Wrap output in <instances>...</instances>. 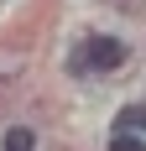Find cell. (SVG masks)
I'll return each mask as SVG.
<instances>
[{"label": "cell", "mask_w": 146, "mask_h": 151, "mask_svg": "<svg viewBox=\"0 0 146 151\" xmlns=\"http://www.w3.org/2000/svg\"><path fill=\"white\" fill-rule=\"evenodd\" d=\"M78 58H84V68H120V63H125V42H115V37H94Z\"/></svg>", "instance_id": "obj_1"}, {"label": "cell", "mask_w": 146, "mask_h": 151, "mask_svg": "<svg viewBox=\"0 0 146 151\" xmlns=\"http://www.w3.org/2000/svg\"><path fill=\"white\" fill-rule=\"evenodd\" d=\"M5 151H37V136L26 125H16V130H5Z\"/></svg>", "instance_id": "obj_2"}, {"label": "cell", "mask_w": 146, "mask_h": 151, "mask_svg": "<svg viewBox=\"0 0 146 151\" xmlns=\"http://www.w3.org/2000/svg\"><path fill=\"white\" fill-rule=\"evenodd\" d=\"M120 130H146V104H131V109H120Z\"/></svg>", "instance_id": "obj_3"}, {"label": "cell", "mask_w": 146, "mask_h": 151, "mask_svg": "<svg viewBox=\"0 0 146 151\" xmlns=\"http://www.w3.org/2000/svg\"><path fill=\"white\" fill-rule=\"evenodd\" d=\"M110 151H146V141H141V136H125V130H120V136H110Z\"/></svg>", "instance_id": "obj_4"}]
</instances>
